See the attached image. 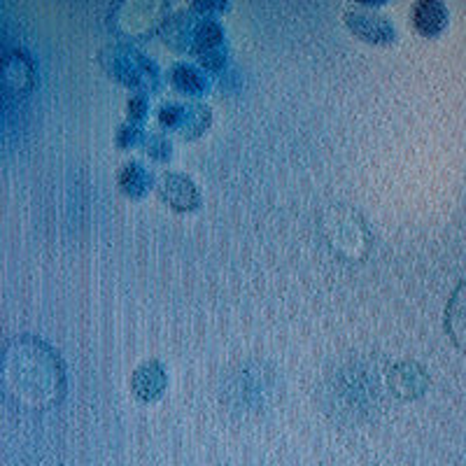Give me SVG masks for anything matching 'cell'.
<instances>
[{
    "label": "cell",
    "mask_w": 466,
    "mask_h": 466,
    "mask_svg": "<svg viewBox=\"0 0 466 466\" xmlns=\"http://www.w3.org/2000/svg\"><path fill=\"white\" fill-rule=\"evenodd\" d=\"M0 380L24 406H47L64 390V366L45 340L22 336L0 355Z\"/></svg>",
    "instance_id": "obj_1"
},
{
    "label": "cell",
    "mask_w": 466,
    "mask_h": 466,
    "mask_svg": "<svg viewBox=\"0 0 466 466\" xmlns=\"http://www.w3.org/2000/svg\"><path fill=\"white\" fill-rule=\"evenodd\" d=\"M101 66L107 70L110 77L127 85L131 91L149 94L161 86V66L136 45L119 40L110 43L98 52Z\"/></svg>",
    "instance_id": "obj_2"
},
{
    "label": "cell",
    "mask_w": 466,
    "mask_h": 466,
    "mask_svg": "<svg viewBox=\"0 0 466 466\" xmlns=\"http://www.w3.org/2000/svg\"><path fill=\"white\" fill-rule=\"evenodd\" d=\"M173 7L166 0H124L110 7V28L116 35L136 40L161 31L166 15Z\"/></svg>",
    "instance_id": "obj_3"
},
{
    "label": "cell",
    "mask_w": 466,
    "mask_h": 466,
    "mask_svg": "<svg viewBox=\"0 0 466 466\" xmlns=\"http://www.w3.org/2000/svg\"><path fill=\"white\" fill-rule=\"evenodd\" d=\"M329 245L345 259H361L369 249V228L364 219L348 206H331L322 219Z\"/></svg>",
    "instance_id": "obj_4"
},
{
    "label": "cell",
    "mask_w": 466,
    "mask_h": 466,
    "mask_svg": "<svg viewBox=\"0 0 466 466\" xmlns=\"http://www.w3.org/2000/svg\"><path fill=\"white\" fill-rule=\"evenodd\" d=\"M157 116L164 131L180 133L185 138H197L212 122L210 107L197 98H166L157 106Z\"/></svg>",
    "instance_id": "obj_5"
},
{
    "label": "cell",
    "mask_w": 466,
    "mask_h": 466,
    "mask_svg": "<svg viewBox=\"0 0 466 466\" xmlns=\"http://www.w3.org/2000/svg\"><path fill=\"white\" fill-rule=\"evenodd\" d=\"M343 19L350 31L366 43L390 45L397 40V26H394L392 16L380 12L376 5L352 3L343 10Z\"/></svg>",
    "instance_id": "obj_6"
},
{
    "label": "cell",
    "mask_w": 466,
    "mask_h": 466,
    "mask_svg": "<svg viewBox=\"0 0 466 466\" xmlns=\"http://www.w3.org/2000/svg\"><path fill=\"white\" fill-rule=\"evenodd\" d=\"M189 54H194V56L198 58V64H201L203 68H222L224 61H227L228 56V43L227 31H224L219 19L198 15L194 37H191L189 45Z\"/></svg>",
    "instance_id": "obj_7"
},
{
    "label": "cell",
    "mask_w": 466,
    "mask_h": 466,
    "mask_svg": "<svg viewBox=\"0 0 466 466\" xmlns=\"http://www.w3.org/2000/svg\"><path fill=\"white\" fill-rule=\"evenodd\" d=\"M33 61L26 52L19 49H5L0 52V103L26 94L33 85Z\"/></svg>",
    "instance_id": "obj_8"
},
{
    "label": "cell",
    "mask_w": 466,
    "mask_h": 466,
    "mask_svg": "<svg viewBox=\"0 0 466 466\" xmlns=\"http://www.w3.org/2000/svg\"><path fill=\"white\" fill-rule=\"evenodd\" d=\"M159 194L175 210H194L201 206V191L197 182L180 170H166L159 177Z\"/></svg>",
    "instance_id": "obj_9"
},
{
    "label": "cell",
    "mask_w": 466,
    "mask_h": 466,
    "mask_svg": "<svg viewBox=\"0 0 466 466\" xmlns=\"http://www.w3.org/2000/svg\"><path fill=\"white\" fill-rule=\"evenodd\" d=\"M168 80L175 89L180 91V94L187 96H201L210 89L212 80L208 68H203L198 61H175L173 66L168 68Z\"/></svg>",
    "instance_id": "obj_10"
},
{
    "label": "cell",
    "mask_w": 466,
    "mask_h": 466,
    "mask_svg": "<svg viewBox=\"0 0 466 466\" xmlns=\"http://www.w3.org/2000/svg\"><path fill=\"white\" fill-rule=\"evenodd\" d=\"M390 387L401 397H420L427 390V369L418 361H399L390 369Z\"/></svg>",
    "instance_id": "obj_11"
},
{
    "label": "cell",
    "mask_w": 466,
    "mask_h": 466,
    "mask_svg": "<svg viewBox=\"0 0 466 466\" xmlns=\"http://www.w3.org/2000/svg\"><path fill=\"white\" fill-rule=\"evenodd\" d=\"M448 19H451V12L443 0H418L410 7V22L427 37L439 35L448 26Z\"/></svg>",
    "instance_id": "obj_12"
},
{
    "label": "cell",
    "mask_w": 466,
    "mask_h": 466,
    "mask_svg": "<svg viewBox=\"0 0 466 466\" xmlns=\"http://www.w3.org/2000/svg\"><path fill=\"white\" fill-rule=\"evenodd\" d=\"M166 385H168V373H166V366L159 360L143 361L131 376L133 392L138 394L140 399H147V401L161 397Z\"/></svg>",
    "instance_id": "obj_13"
},
{
    "label": "cell",
    "mask_w": 466,
    "mask_h": 466,
    "mask_svg": "<svg viewBox=\"0 0 466 466\" xmlns=\"http://www.w3.org/2000/svg\"><path fill=\"white\" fill-rule=\"evenodd\" d=\"M445 331L452 343L466 352V278L452 289L445 306Z\"/></svg>",
    "instance_id": "obj_14"
},
{
    "label": "cell",
    "mask_w": 466,
    "mask_h": 466,
    "mask_svg": "<svg viewBox=\"0 0 466 466\" xmlns=\"http://www.w3.org/2000/svg\"><path fill=\"white\" fill-rule=\"evenodd\" d=\"M116 180H119V187H122L124 194H128L133 198H140L154 187V173L145 161L128 159L127 164L119 166Z\"/></svg>",
    "instance_id": "obj_15"
},
{
    "label": "cell",
    "mask_w": 466,
    "mask_h": 466,
    "mask_svg": "<svg viewBox=\"0 0 466 466\" xmlns=\"http://www.w3.org/2000/svg\"><path fill=\"white\" fill-rule=\"evenodd\" d=\"M143 147L152 159L166 161L173 154V140H170V136L164 128H159V131H147V136L143 140Z\"/></svg>",
    "instance_id": "obj_16"
},
{
    "label": "cell",
    "mask_w": 466,
    "mask_h": 466,
    "mask_svg": "<svg viewBox=\"0 0 466 466\" xmlns=\"http://www.w3.org/2000/svg\"><path fill=\"white\" fill-rule=\"evenodd\" d=\"M149 128H145L143 122H136V119H127L122 127L116 128V145L122 147H131V145H143L145 136H147Z\"/></svg>",
    "instance_id": "obj_17"
},
{
    "label": "cell",
    "mask_w": 466,
    "mask_h": 466,
    "mask_svg": "<svg viewBox=\"0 0 466 466\" xmlns=\"http://www.w3.org/2000/svg\"><path fill=\"white\" fill-rule=\"evenodd\" d=\"M149 110V98L147 94H140V91H131L127 101V112L128 119H136V122H143L145 115Z\"/></svg>",
    "instance_id": "obj_18"
},
{
    "label": "cell",
    "mask_w": 466,
    "mask_h": 466,
    "mask_svg": "<svg viewBox=\"0 0 466 466\" xmlns=\"http://www.w3.org/2000/svg\"><path fill=\"white\" fill-rule=\"evenodd\" d=\"M189 7L203 16H215V19H219V15L228 10V3H224V0H194Z\"/></svg>",
    "instance_id": "obj_19"
}]
</instances>
